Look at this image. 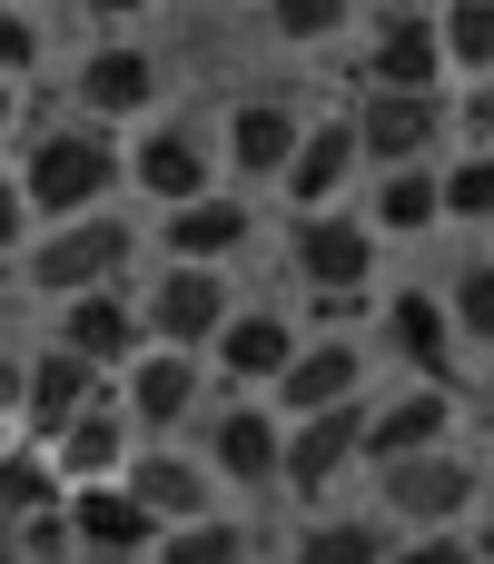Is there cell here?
Masks as SVG:
<instances>
[{
  "mask_svg": "<svg viewBox=\"0 0 494 564\" xmlns=\"http://www.w3.org/2000/svg\"><path fill=\"white\" fill-rule=\"evenodd\" d=\"M139 327H149V347H188V357H208V337L228 327V278L168 258V268L149 278V297H139Z\"/></svg>",
  "mask_w": 494,
  "mask_h": 564,
  "instance_id": "8992f818",
  "label": "cell"
},
{
  "mask_svg": "<svg viewBox=\"0 0 494 564\" xmlns=\"http://www.w3.org/2000/svg\"><path fill=\"white\" fill-rule=\"evenodd\" d=\"M119 139L99 129V119H59V129H40L30 139V159L10 169L20 178V198H30V218L50 228V218H79V208H99L109 188H119Z\"/></svg>",
  "mask_w": 494,
  "mask_h": 564,
  "instance_id": "6da1fadb",
  "label": "cell"
},
{
  "mask_svg": "<svg viewBox=\"0 0 494 564\" xmlns=\"http://www.w3.org/2000/svg\"><path fill=\"white\" fill-rule=\"evenodd\" d=\"M69 486H59V466H50V446H0V525H30V516H50Z\"/></svg>",
  "mask_w": 494,
  "mask_h": 564,
  "instance_id": "484cf974",
  "label": "cell"
},
{
  "mask_svg": "<svg viewBox=\"0 0 494 564\" xmlns=\"http://www.w3.org/2000/svg\"><path fill=\"white\" fill-rule=\"evenodd\" d=\"M446 436H455V397H446L436 377H416L396 406H366L356 456H366V466H386V456H416V446H446Z\"/></svg>",
  "mask_w": 494,
  "mask_h": 564,
  "instance_id": "d6986e66",
  "label": "cell"
},
{
  "mask_svg": "<svg viewBox=\"0 0 494 564\" xmlns=\"http://www.w3.org/2000/svg\"><path fill=\"white\" fill-rule=\"evenodd\" d=\"M386 564H475V545L455 525H416L406 545H386Z\"/></svg>",
  "mask_w": 494,
  "mask_h": 564,
  "instance_id": "836d02e7",
  "label": "cell"
},
{
  "mask_svg": "<svg viewBox=\"0 0 494 564\" xmlns=\"http://www.w3.org/2000/svg\"><path fill=\"white\" fill-rule=\"evenodd\" d=\"M40 69V20L20 0H0V79H30Z\"/></svg>",
  "mask_w": 494,
  "mask_h": 564,
  "instance_id": "d6a6232c",
  "label": "cell"
},
{
  "mask_svg": "<svg viewBox=\"0 0 494 564\" xmlns=\"http://www.w3.org/2000/svg\"><path fill=\"white\" fill-rule=\"evenodd\" d=\"M79 10H89V20H99V30H129V20H149V10H158V0H79Z\"/></svg>",
  "mask_w": 494,
  "mask_h": 564,
  "instance_id": "74e56055",
  "label": "cell"
},
{
  "mask_svg": "<svg viewBox=\"0 0 494 564\" xmlns=\"http://www.w3.org/2000/svg\"><path fill=\"white\" fill-rule=\"evenodd\" d=\"M119 486L158 516V525H188V516H218V476L198 466V456H168V446H149V456H129L119 466Z\"/></svg>",
  "mask_w": 494,
  "mask_h": 564,
  "instance_id": "ffe728a7",
  "label": "cell"
},
{
  "mask_svg": "<svg viewBox=\"0 0 494 564\" xmlns=\"http://www.w3.org/2000/svg\"><path fill=\"white\" fill-rule=\"evenodd\" d=\"M297 129H307V119H297L287 99H238V109H228V139H218V149H228V169H238L248 188H277V169H287Z\"/></svg>",
  "mask_w": 494,
  "mask_h": 564,
  "instance_id": "44dd1931",
  "label": "cell"
},
{
  "mask_svg": "<svg viewBox=\"0 0 494 564\" xmlns=\"http://www.w3.org/2000/svg\"><path fill=\"white\" fill-rule=\"evenodd\" d=\"M99 387H109V367H89V357H69V347L20 357V436H30V446H50V436H59Z\"/></svg>",
  "mask_w": 494,
  "mask_h": 564,
  "instance_id": "9c48e42d",
  "label": "cell"
},
{
  "mask_svg": "<svg viewBox=\"0 0 494 564\" xmlns=\"http://www.w3.org/2000/svg\"><path fill=\"white\" fill-rule=\"evenodd\" d=\"M376 248H386V238H376L356 208H297V228H287V258H297V278H307L317 297H366Z\"/></svg>",
  "mask_w": 494,
  "mask_h": 564,
  "instance_id": "277c9868",
  "label": "cell"
},
{
  "mask_svg": "<svg viewBox=\"0 0 494 564\" xmlns=\"http://www.w3.org/2000/svg\"><path fill=\"white\" fill-rule=\"evenodd\" d=\"M347 178H356V119H307L297 149H287V169H277V198H297V208H337Z\"/></svg>",
  "mask_w": 494,
  "mask_h": 564,
  "instance_id": "5bb4252c",
  "label": "cell"
},
{
  "mask_svg": "<svg viewBox=\"0 0 494 564\" xmlns=\"http://www.w3.org/2000/svg\"><path fill=\"white\" fill-rule=\"evenodd\" d=\"M248 238H257L248 198H218V188H198V198H178V208L158 218V248L188 258V268H218V258H238Z\"/></svg>",
  "mask_w": 494,
  "mask_h": 564,
  "instance_id": "ac0fdd59",
  "label": "cell"
},
{
  "mask_svg": "<svg viewBox=\"0 0 494 564\" xmlns=\"http://www.w3.org/2000/svg\"><path fill=\"white\" fill-rule=\"evenodd\" d=\"M465 545H475V564H494V516H475V535H465Z\"/></svg>",
  "mask_w": 494,
  "mask_h": 564,
  "instance_id": "ab89813d",
  "label": "cell"
},
{
  "mask_svg": "<svg viewBox=\"0 0 494 564\" xmlns=\"http://www.w3.org/2000/svg\"><path fill=\"white\" fill-rule=\"evenodd\" d=\"M436 208H446L455 228H485L494 218V149H465L455 169H436Z\"/></svg>",
  "mask_w": 494,
  "mask_h": 564,
  "instance_id": "f546056e",
  "label": "cell"
},
{
  "mask_svg": "<svg viewBox=\"0 0 494 564\" xmlns=\"http://www.w3.org/2000/svg\"><path fill=\"white\" fill-rule=\"evenodd\" d=\"M0 446H10V426H0Z\"/></svg>",
  "mask_w": 494,
  "mask_h": 564,
  "instance_id": "7bdbcfd3",
  "label": "cell"
},
{
  "mask_svg": "<svg viewBox=\"0 0 494 564\" xmlns=\"http://www.w3.org/2000/svg\"><path fill=\"white\" fill-rule=\"evenodd\" d=\"M59 516H69V545L79 564H139L149 555V535H158V516L119 486V476H89V486H69L59 496Z\"/></svg>",
  "mask_w": 494,
  "mask_h": 564,
  "instance_id": "52a82bcc",
  "label": "cell"
},
{
  "mask_svg": "<svg viewBox=\"0 0 494 564\" xmlns=\"http://www.w3.org/2000/svg\"><path fill=\"white\" fill-rule=\"evenodd\" d=\"M20 238H30V198H20V178L0 169V258H10Z\"/></svg>",
  "mask_w": 494,
  "mask_h": 564,
  "instance_id": "d590c367",
  "label": "cell"
},
{
  "mask_svg": "<svg viewBox=\"0 0 494 564\" xmlns=\"http://www.w3.org/2000/svg\"><path fill=\"white\" fill-rule=\"evenodd\" d=\"M208 357L238 377V387H277V367L297 357V327L277 307H228V327L208 337Z\"/></svg>",
  "mask_w": 494,
  "mask_h": 564,
  "instance_id": "7402d4cb",
  "label": "cell"
},
{
  "mask_svg": "<svg viewBox=\"0 0 494 564\" xmlns=\"http://www.w3.org/2000/svg\"><path fill=\"white\" fill-rule=\"evenodd\" d=\"M356 89H446V40H436V20H426V10H396V20L366 40Z\"/></svg>",
  "mask_w": 494,
  "mask_h": 564,
  "instance_id": "4fadbf2b",
  "label": "cell"
},
{
  "mask_svg": "<svg viewBox=\"0 0 494 564\" xmlns=\"http://www.w3.org/2000/svg\"><path fill=\"white\" fill-rule=\"evenodd\" d=\"M347 30H356V0H267V40L317 50V40H347Z\"/></svg>",
  "mask_w": 494,
  "mask_h": 564,
  "instance_id": "4dcf8cb0",
  "label": "cell"
},
{
  "mask_svg": "<svg viewBox=\"0 0 494 564\" xmlns=\"http://www.w3.org/2000/svg\"><path fill=\"white\" fill-rule=\"evenodd\" d=\"M10 119H20V79H0V129H10Z\"/></svg>",
  "mask_w": 494,
  "mask_h": 564,
  "instance_id": "60d3db41",
  "label": "cell"
},
{
  "mask_svg": "<svg viewBox=\"0 0 494 564\" xmlns=\"http://www.w3.org/2000/svg\"><path fill=\"white\" fill-rule=\"evenodd\" d=\"M59 347L89 357V367H129V357L149 347L139 297H119V288H79V297H59Z\"/></svg>",
  "mask_w": 494,
  "mask_h": 564,
  "instance_id": "9a60e30c",
  "label": "cell"
},
{
  "mask_svg": "<svg viewBox=\"0 0 494 564\" xmlns=\"http://www.w3.org/2000/svg\"><path fill=\"white\" fill-rule=\"evenodd\" d=\"M475 496H485V466H475V456H455V436L376 466V506H386V516H406V525H455V516H475Z\"/></svg>",
  "mask_w": 494,
  "mask_h": 564,
  "instance_id": "3957f363",
  "label": "cell"
},
{
  "mask_svg": "<svg viewBox=\"0 0 494 564\" xmlns=\"http://www.w3.org/2000/svg\"><path fill=\"white\" fill-rule=\"evenodd\" d=\"M297 564H386V525L376 516H327L297 535Z\"/></svg>",
  "mask_w": 494,
  "mask_h": 564,
  "instance_id": "f1b7e54d",
  "label": "cell"
},
{
  "mask_svg": "<svg viewBox=\"0 0 494 564\" xmlns=\"http://www.w3.org/2000/svg\"><path fill=\"white\" fill-rule=\"evenodd\" d=\"M386 347H396L416 377H446V367H455V317L436 307V288H396V297H386Z\"/></svg>",
  "mask_w": 494,
  "mask_h": 564,
  "instance_id": "cb8c5ba5",
  "label": "cell"
},
{
  "mask_svg": "<svg viewBox=\"0 0 494 564\" xmlns=\"http://www.w3.org/2000/svg\"><path fill=\"white\" fill-rule=\"evenodd\" d=\"M30 248V288L40 297H79V288H119V268H129V218H109V208H79V218H50L40 238H20Z\"/></svg>",
  "mask_w": 494,
  "mask_h": 564,
  "instance_id": "7a4b0ae2",
  "label": "cell"
},
{
  "mask_svg": "<svg viewBox=\"0 0 494 564\" xmlns=\"http://www.w3.org/2000/svg\"><path fill=\"white\" fill-rule=\"evenodd\" d=\"M129 436H139V426H129L119 387H99V397H89V406H79V416H69V426L50 436V466H59V486H89V476H119V466H129Z\"/></svg>",
  "mask_w": 494,
  "mask_h": 564,
  "instance_id": "2e32d148",
  "label": "cell"
},
{
  "mask_svg": "<svg viewBox=\"0 0 494 564\" xmlns=\"http://www.w3.org/2000/svg\"><path fill=\"white\" fill-rule=\"evenodd\" d=\"M129 178L158 198V208H178V198H198V188H218V149L198 139V119H158L139 149H129Z\"/></svg>",
  "mask_w": 494,
  "mask_h": 564,
  "instance_id": "8fae6325",
  "label": "cell"
},
{
  "mask_svg": "<svg viewBox=\"0 0 494 564\" xmlns=\"http://www.w3.org/2000/svg\"><path fill=\"white\" fill-rule=\"evenodd\" d=\"M119 406H129L139 436L188 426V416H198V357H188V347H139L129 377H119Z\"/></svg>",
  "mask_w": 494,
  "mask_h": 564,
  "instance_id": "30bf717a",
  "label": "cell"
},
{
  "mask_svg": "<svg viewBox=\"0 0 494 564\" xmlns=\"http://www.w3.org/2000/svg\"><path fill=\"white\" fill-rule=\"evenodd\" d=\"M436 40H446V69L485 79L494 69V0H446L436 10Z\"/></svg>",
  "mask_w": 494,
  "mask_h": 564,
  "instance_id": "83f0119b",
  "label": "cell"
},
{
  "mask_svg": "<svg viewBox=\"0 0 494 564\" xmlns=\"http://www.w3.org/2000/svg\"><path fill=\"white\" fill-rule=\"evenodd\" d=\"M356 159H376V169H406V159H436V139H446V89H356Z\"/></svg>",
  "mask_w": 494,
  "mask_h": 564,
  "instance_id": "5b68a950",
  "label": "cell"
},
{
  "mask_svg": "<svg viewBox=\"0 0 494 564\" xmlns=\"http://www.w3.org/2000/svg\"><path fill=\"white\" fill-rule=\"evenodd\" d=\"M436 218H446V208H436V159H406V169L376 178V208H366L376 238H416V228H436Z\"/></svg>",
  "mask_w": 494,
  "mask_h": 564,
  "instance_id": "d4e9b609",
  "label": "cell"
},
{
  "mask_svg": "<svg viewBox=\"0 0 494 564\" xmlns=\"http://www.w3.org/2000/svg\"><path fill=\"white\" fill-rule=\"evenodd\" d=\"M79 109H89V119H149V109H158V59H149L139 40H99V50L79 59Z\"/></svg>",
  "mask_w": 494,
  "mask_h": 564,
  "instance_id": "e0dca14e",
  "label": "cell"
},
{
  "mask_svg": "<svg viewBox=\"0 0 494 564\" xmlns=\"http://www.w3.org/2000/svg\"><path fill=\"white\" fill-rule=\"evenodd\" d=\"M446 317H455V337H465V347H494V258L455 268V297H446Z\"/></svg>",
  "mask_w": 494,
  "mask_h": 564,
  "instance_id": "1f68e13d",
  "label": "cell"
},
{
  "mask_svg": "<svg viewBox=\"0 0 494 564\" xmlns=\"http://www.w3.org/2000/svg\"><path fill=\"white\" fill-rule=\"evenodd\" d=\"M356 436H366V397H337V406H317V416H287V436H277V486L327 496V486L356 466Z\"/></svg>",
  "mask_w": 494,
  "mask_h": 564,
  "instance_id": "ba28073f",
  "label": "cell"
},
{
  "mask_svg": "<svg viewBox=\"0 0 494 564\" xmlns=\"http://www.w3.org/2000/svg\"><path fill=\"white\" fill-rule=\"evenodd\" d=\"M337 397H366L356 337H297V357L277 367V426H287V416H317V406H337Z\"/></svg>",
  "mask_w": 494,
  "mask_h": 564,
  "instance_id": "7c38bea8",
  "label": "cell"
},
{
  "mask_svg": "<svg viewBox=\"0 0 494 564\" xmlns=\"http://www.w3.org/2000/svg\"><path fill=\"white\" fill-rule=\"evenodd\" d=\"M149 564H248V525H228V516L158 525V535H149Z\"/></svg>",
  "mask_w": 494,
  "mask_h": 564,
  "instance_id": "4316f807",
  "label": "cell"
},
{
  "mask_svg": "<svg viewBox=\"0 0 494 564\" xmlns=\"http://www.w3.org/2000/svg\"><path fill=\"white\" fill-rule=\"evenodd\" d=\"M277 406H228L218 426H208V476H228V486H277Z\"/></svg>",
  "mask_w": 494,
  "mask_h": 564,
  "instance_id": "603a6c76",
  "label": "cell"
},
{
  "mask_svg": "<svg viewBox=\"0 0 494 564\" xmlns=\"http://www.w3.org/2000/svg\"><path fill=\"white\" fill-rule=\"evenodd\" d=\"M455 119L475 129V149H494V69L475 79V89H465V109H455Z\"/></svg>",
  "mask_w": 494,
  "mask_h": 564,
  "instance_id": "8d00e7d4",
  "label": "cell"
},
{
  "mask_svg": "<svg viewBox=\"0 0 494 564\" xmlns=\"http://www.w3.org/2000/svg\"><path fill=\"white\" fill-rule=\"evenodd\" d=\"M485 496H494V466H485Z\"/></svg>",
  "mask_w": 494,
  "mask_h": 564,
  "instance_id": "b9f144b4",
  "label": "cell"
},
{
  "mask_svg": "<svg viewBox=\"0 0 494 564\" xmlns=\"http://www.w3.org/2000/svg\"><path fill=\"white\" fill-rule=\"evenodd\" d=\"M20 545H30V564H79V545H69V516L50 506V516H30L20 525Z\"/></svg>",
  "mask_w": 494,
  "mask_h": 564,
  "instance_id": "e575fe53",
  "label": "cell"
},
{
  "mask_svg": "<svg viewBox=\"0 0 494 564\" xmlns=\"http://www.w3.org/2000/svg\"><path fill=\"white\" fill-rule=\"evenodd\" d=\"M10 416H20V357L0 347V426H10Z\"/></svg>",
  "mask_w": 494,
  "mask_h": 564,
  "instance_id": "f35d334b",
  "label": "cell"
}]
</instances>
